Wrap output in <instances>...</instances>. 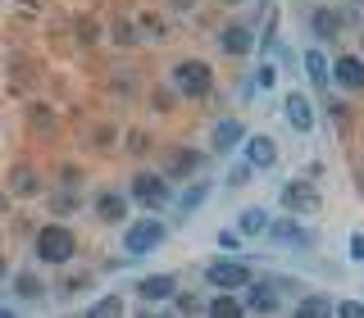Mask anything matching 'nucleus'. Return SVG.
Returning a JSON list of instances; mask_svg holds the SVG:
<instances>
[{
	"label": "nucleus",
	"instance_id": "nucleus-2",
	"mask_svg": "<svg viewBox=\"0 0 364 318\" xmlns=\"http://www.w3.org/2000/svg\"><path fill=\"white\" fill-rule=\"evenodd\" d=\"M32 259L46 268H68L77 259V232L68 223H46L32 236Z\"/></svg>",
	"mask_w": 364,
	"mask_h": 318
},
{
	"label": "nucleus",
	"instance_id": "nucleus-10",
	"mask_svg": "<svg viewBox=\"0 0 364 318\" xmlns=\"http://www.w3.org/2000/svg\"><path fill=\"white\" fill-rule=\"evenodd\" d=\"M132 209L136 204L128 200V187H100L96 196H91V214H96V223H105V227H128L132 223Z\"/></svg>",
	"mask_w": 364,
	"mask_h": 318
},
{
	"label": "nucleus",
	"instance_id": "nucleus-28",
	"mask_svg": "<svg viewBox=\"0 0 364 318\" xmlns=\"http://www.w3.org/2000/svg\"><path fill=\"white\" fill-rule=\"evenodd\" d=\"M96 287V278H91V273H68V278L60 282V291L68 295V300H73V295H82V291H91Z\"/></svg>",
	"mask_w": 364,
	"mask_h": 318
},
{
	"label": "nucleus",
	"instance_id": "nucleus-37",
	"mask_svg": "<svg viewBox=\"0 0 364 318\" xmlns=\"http://www.w3.org/2000/svg\"><path fill=\"white\" fill-rule=\"evenodd\" d=\"M9 209H14V196H9V191H5V182H0V219H5Z\"/></svg>",
	"mask_w": 364,
	"mask_h": 318
},
{
	"label": "nucleus",
	"instance_id": "nucleus-12",
	"mask_svg": "<svg viewBox=\"0 0 364 318\" xmlns=\"http://www.w3.org/2000/svg\"><path fill=\"white\" fill-rule=\"evenodd\" d=\"M5 191L14 200H37L46 196V177H41V168L32 164V159H18V164H9V173H5Z\"/></svg>",
	"mask_w": 364,
	"mask_h": 318
},
{
	"label": "nucleus",
	"instance_id": "nucleus-35",
	"mask_svg": "<svg viewBox=\"0 0 364 318\" xmlns=\"http://www.w3.org/2000/svg\"><path fill=\"white\" fill-rule=\"evenodd\" d=\"M323 109H328V114H333V119H337V123H341V119H346V114H350V109H346V105H341V100H333V96H328V100H323Z\"/></svg>",
	"mask_w": 364,
	"mask_h": 318
},
{
	"label": "nucleus",
	"instance_id": "nucleus-18",
	"mask_svg": "<svg viewBox=\"0 0 364 318\" xmlns=\"http://www.w3.org/2000/svg\"><path fill=\"white\" fill-rule=\"evenodd\" d=\"M333 87L341 91V96H360L364 91V60L355 50L333 55Z\"/></svg>",
	"mask_w": 364,
	"mask_h": 318
},
{
	"label": "nucleus",
	"instance_id": "nucleus-26",
	"mask_svg": "<svg viewBox=\"0 0 364 318\" xmlns=\"http://www.w3.org/2000/svg\"><path fill=\"white\" fill-rule=\"evenodd\" d=\"M82 318H128V300H123L119 291L96 295V300L87 305V314H82Z\"/></svg>",
	"mask_w": 364,
	"mask_h": 318
},
{
	"label": "nucleus",
	"instance_id": "nucleus-4",
	"mask_svg": "<svg viewBox=\"0 0 364 318\" xmlns=\"http://www.w3.org/2000/svg\"><path fill=\"white\" fill-rule=\"evenodd\" d=\"M168 87H173L182 100H205V96H214L219 77H214V64L210 60L187 55V60H178L173 68H168Z\"/></svg>",
	"mask_w": 364,
	"mask_h": 318
},
{
	"label": "nucleus",
	"instance_id": "nucleus-3",
	"mask_svg": "<svg viewBox=\"0 0 364 318\" xmlns=\"http://www.w3.org/2000/svg\"><path fill=\"white\" fill-rule=\"evenodd\" d=\"M128 200L141 214H164V209H173L178 191H173V182L159 173V168H136V173L128 177Z\"/></svg>",
	"mask_w": 364,
	"mask_h": 318
},
{
	"label": "nucleus",
	"instance_id": "nucleus-38",
	"mask_svg": "<svg viewBox=\"0 0 364 318\" xmlns=\"http://www.w3.org/2000/svg\"><path fill=\"white\" fill-rule=\"evenodd\" d=\"M9 278H14V268H9V259L0 255V282H9Z\"/></svg>",
	"mask_w": 364,
	"mask_h": 318
},
{
	"label": "nucleus",
	"instance_id": "nucleus-39",
	"mask_svg": "<svg viewBox=\"0 0 364 318\" xmlns=\"http://www.w3.org/2000/svg\"><path fill=\"white\" fill-rule=\"evenodd\" d=\"M0 318H23V314L14 309V305H0Z\"/></svg>",
	"mask_w": 364,
	"mask_h": 318
},
{
	"label": "nucleus",
	"instance_id": "nucleus-5",
	"mask_svg": "<svg viewBox=\"0 0 364 318\" xmlns=\"http://www.w3.org/2000/svg\"><path fill=\"white\" fill-rule=\"evenodd\" d=\"M200 278H205V287H210L214 295H242L250 282H255V268L246 264V259H237V255H214L210 264L200 268Z\"/></svg>",
	"mask_w": 364,
	"mask_h": 318
},
{
	"label": "nucleus",
	"instance_id": "nucleus-1",
	"mask_svg": "<svg viewBox=\"0 0 364 318\" xmlns=\"http://www.w3.org/2000/svg\"><path fill=\"white\" fill-rule=\"evenodd\" d=\"M305 28H310V37L323 45H337L346 32H360L364 28V9H350V5H314L310 18H305Z\"/></svg>",
	"mask_w": 364,
	"mask_h": 318
},
{
	"label": "nucleus",
	"instance_id": "nucleus-29",
	"mask_svg": "<svg viewBox=\"0 0 364 318\" xmlns=\"http://www.w3.org/2000/svg\"><path fill=\"white\" fill-rule=\"evenodd\" d=\"M250 177H255V168H250V164H232V168H228V177H223V191H242Z\"/></svg>",
	"mask_w": 364,
	"mask_h": 318
},
{
	"label": "nucleus",
	"instance_id": "nucleus-45",
	"mask_svg": "<svg viewBox=\"0 0 364 318\" xmlns=\"http://www.w3.org/2000/svg\"><path fill=\"white\" fill-rule=\"evenodd\" d=\"M219 5H242V0H219Z\"/></svg>",
	"mask_w": 364,
	"mask_h": 318
},
{
	"label": "nucleus",
	"instance_id": "nucleus-40",
	"mask_svg": "<svg viewBox=\"0 0 364 318\" xmlns=\"http://www.w3.org/2000/svg\"><path fill=\"white\" fill-rule=\"evenodd\" d=\"M155 314H159V309H151V305H141V309H136L132 318H155Z\"/></svg>",
	"mask_w": 364,
	"mask_h": 318
},
{
	"label": "nucleus",
	"instance_id": "nucleus-11",
	"mask_svg": "<svg viewBox=\"0 0 364 318\" xmlns=\"http://www.w3.org/2000/svg\"><path fill=\"white\" fill-rule=\"evenodd\" d=\"M264 241L278 246V250H296V255H305V250H314V232L301 219H291V214H278V219L269 223V236H264Z\"/></svg>",
	"mask_w": 364,
	"mask_h": 318
},
{
	"label": "nucleus",
	"instance_id": "nucleus-27",
	"mask_svg": "<svg viewBox=\"0 0 364 318\" xmlns=\"http://www.w3.org/2000/svg\"><path fill=\"white\" fill-rule=\"evenodd\" d=\"M273 87H278V64L264 55V60L255 64V91H273Z\"/></svg>",
	"mask_w": 364,
	"mask_h": 318
},
{
	"label": "nucleus",
	"instance_id": "nucleus-36",
	"mask_svg": "<svg viewBox=\"0 0 364 318\" xmlns=\"http://www.w3.org/2000/svg\"><path fill=\"white\" fill-rule=\"evenodd\" d=\"M164 5H168V9H173V14H191V9H196V5H200V0H164Z\"/></svg>",
	"mask_w": 364,
	"mask_h": 318
},
{
	"label": "nucleus",
	"instance_id": "nucleus-20",
	"mask_svg": "<svg viewBox=\"0 0 364 318\" xmlns=\"http://www.w3.org/2000/svg\"><path fill=\"white\" fill-rule=\"evenodd\" d=\"M269 223H273V214L264 204H246V209L237 214V236H242V241H264Z\"/></svg>",
	"mask_w": 364,
	"mask_h": 318
},
{
	"label": "nucleus",
	"instance_id": "nucleus-16",
	"mask_svg": "<svg viewBox=\"0 0 364 318\" xmlns=\"http://www.w3.org/2000/svg\"><path fill=\"white\" fill-rule=\"evenodd\" d=\"M255 45L259 32L250 23H223L219 28V55H228V60H246V55H255Z\"/></svg>",
	"mask_w": 364,
	"mask_h": 318
},
{
	"label": "nucleus",
	"instance_id": "nucleus-24",
	"mask_svg": "<svg viewBox=\"0 0 364 318\" xmlns=\"http://www.w3.org/2000/svg\"><path fill=\"white\" fill-rule=\"evenodd\" d=\"M82 204H91L82 196V187H60V191H50V209H55V223L68 219V214H77Z\"/></svg>",
	"mask_w": 364,
	"mask_h": 318
},
{
	"label": "nucleus",
	"instance_id": "nucleus-13",
	"mask_svg": "<svg viewBox=\"0 0 364 318\" xmlns=\"http://www.w3.org/2000/svg\"><path fill=\"white\" fill-rule=\"evenodd\" d=\"M282 119H287V128L301 132V136H310L318 128V109H314V100L305 96L301 87H291L287 96H282Z\"/></svg>",
	"mask_w": 364,
	"mask_h": 318
},
{
	"label": "nucleus",
	"instance_id": "nucleus-17",
	"mask_svg": "<svg viewBox=\"0 0 364 318\" xmlns=\"http://www.w3.org/2000/svg\"><path fill=\"white\" fill-rule=\"evenodd\" d=\"M242 164H250L255 173H273L278 168V141L269 132H250L242 146Z\"/></svg>",
	"mask_w": 364,
	"mask_h": 318
},
{
	"label": "nucleus",
	"instance_id": "nucleus-32",
	"mask_svg": "<svg viewBox=\"0 0 364 318\" xmlns=\"http://www.w3.org/2000/svg\"><path fill=\"white\" fill-rule=\"evenodd\" d=\"M28 123H32V128H41V132H46V128H50L55 119H50V109H46V105H32V109H28Z\"/></svg>",
	"mask_w": 364,
	"mask_h": 318
},
{
	"label": "nucleus",
	"instance_id": "nucleus-15",
	"mask_svg": "<svg viewBox=\"0 0 364 318\" xmlns=\"http://www.w3.org/2000/svg\"><path fill=\"white\" fill-rule=\"evenodd\" d=\"M246 136H250L246 123L237 119V114H223V119L210 128V150L219 155V159H228V155H237V150L246 146Z\"/></svg>",
	"mask_w": 364,
	"mask_h": 318
},
{
	"label": "nucleus",
	"instance_id": "nucleus-34",
	"mask_svg": "<svg viewBox=\"0 0 364 318\" xmlns=\"http://www.w3.org/2000/svg\"><path fill=\"white\" fill-rule=\"evenodd\" d=\"M237 241H242V236H237V227H223V232L214 236V246H219V250H232Z\"/></svg>",
	"mask_w": 364,
	"mask_h": 318
},
{
	"label": "nucleus",
	"instance_id": "nucleus-43",
	"mask_svg": "<svg viewBox=\"0 0 364 318\" xmlns=\"http://www.w3.org/2000/svg\"><path fill=\"white\" fill-rule=\"evenodd\" d=\"M155 318H182V314H178V309H159Z\"/></svg>",
	"mask_w": 364,
	"mask_h": 318
},
{
	"label": "nucleus",
	"instance_id": "nucleus-42",
	"mask_svg": "<svg viewBox=\"0 0 364 318\" xmlns=\"http://www.w3.org/2000/svg\"><path fill=\"white\" fill-rule=\"evenodd\" d=\"M355 41H360V50H355V55H360V60H364V28L355 32Z\"/></svg>",
	"mask_w": 364,
	"mask_h": 318
},
{
	"label": "nucleus",
	"instance_id": "nucleus-14",
	"mask_svg": "<svg viewBox=\"0 0 364 318\" xmlns=\"http://www.w3.org/2000/svg\"><path fill=\"white\" fill-rule=\"evenodd\" d=\"M132 295L141 305H168V300H178V278L173 273H141V278L132 282Z\"/></svg>",
	"mask_w": 364,
	"mask_h": 318
},
{
	"label": "nucleus",
	"instance_id": "nucleus-6",
	"mask_svg": "<svg viewBox=\"0 0 364 318\" xmlns=\"http://www.w3.org/2000/svg\"><path fill=\"white\" fill-rule=\"evenodd\" d=\"M287 291H301V287L287 278H255L242 291V305H246L250 318H273V314H282V295Z\"/></svg>",
	"mask_w": 364,
	"mask_h": 318
},
{
	"label": "nucleus",
	"instance_id": "nucleus-33",
	"mask_svg": "<svg viewBox=\"0 0 364 318\" xmlns=\"http://www.w3.org/2000/svg\"><path fill=\"white\" fill-rule=\"evenodd\" d=\"M337 318H364V300H337Z\"/></svg>",
	"mask_w": 364,
	"mask_h": 318
},
{
	"label": "nucleus",
	"instance_id": "nucleus-19",
	"mask_svg": "<svg viewBox=\"0 0 364 318\" xmlns=\"http://www.w3.org/2000/svg\"><path fill=\"white\" fill-rule=\"evenodd\" d=\"M301 73L310 77V87H318L323 96L333 91V60H328V50H323V45H310V50L301 55Z\"/></svg>",
	"mask_w": 364,
	"mask_h": 318
},
{
	"label": "nucleus",
	"instance_id": "nucleus-23",
	"mask_svg": "<svg viewBox=\"0 0 364 318\" xmlns=\"http://www.w3.org/2000/svg\"><path fill=\"white\" fill-rule=\"evenodd\" d=\"M291 318H337V300H328V295H318V291H305L301 300L291 305Z\"/></svg>",
	"mask_w": 364,
	"mask_h": 318
},
{
	"label": "nucleus",
	"instance_id": "nucleus-9",
	"mask_svg": "<svg viewBox=\"0 0 364 318\" xmlns=\"http://www.w3.org/2000/svg\"><path fill=\"white\" fill-rule=\"evenodd\" d=\"M278 204H282V214H291V219H305V214L323 209V191H318L310 177H291V182L278 187Z\"/></svg>",
	"mask_w": 364,
	"mask_h": 318
},
{
	"label": "nucleus",
	"instance_id": "nucleus-31",
	"mask_svg": "<svg viewBox=\"0 0 364 318\" xmlns=\"http://www.w3.org/2000/svg\"><path fill=\"white\" fill-rule=\"evenodd\" d=\"M173 309H178L182 318H187V314H205V305H200V300H191V295H187V291H178V300H173Z\"/></svg>",
	"mask_w": 364,
	"mask_h": 318
},
{
	"label": "nucleus",
	"instance_id": "nucleus-25",
	"mask_svg": "<svg viewBox=\"0 0 364 318\" xmlns=\"http://www.w3.org/2000/svg\"><path fill=\"white\" fill-rule=\"evenodd\" d=\"M205 318H250L246 314V305H242V295H210L205 300Z\"/></svg>",
	"mask_w": 364,
	"mask_h": 318
},
{
	"label": "nucleus",
	"instance_id": "nucleus-8",
	"mask_svg": "<svg viewBox=\"0 0 364 318\" xmlns=\"http://www.w3.org/2000/svg\"><path fill=\"white\" fill-rule=\"evenodd\" d=\"M205 164H210V155L196 150V146H168L164 159H159V173L173 182V187H187V182L205 177Z\"/></svg>",
	"mask_w": 364,
	"mask_h": 318
},
{
	"label": "nucleus",
	"instance_id": "nucleus-22",
	"mask_svg": "<svg viewBox=\"0 0 364 318\" xmlns=\"http://www.w3.org/2000/svg\"><path fill=\"white\" fill-rule=\"evenodd\" d=\"M9 291H14L18 300L37 305V300H46V278H41L37 268H18L14 278H9Z\"/></svg>",
	"mask_w": 364,
	"mask_h": 318
},
{
	"label": "nucleus",
	"instance_id": "nucleus-21",
	"mask_svg": "<svg viewBox=\"0 0 364 318\" xmlns=\"http://www.w3.org/2000/svg\"><path fill=\"white\" fill-rule=\"evenodd\" d=\"M210 196H214V182H210V177L187 182V187H182V196L173 200V214H178V219H191V214H196V209H200V204L210 200Z\"/></svg>",
	"mask_w": 364,
	"mask_h": 318
},
{
	"label": "nucleus",
	"instance_id": "nucleus-30",
	"mask_svg": "<svg viewBox=\"0 0 364 318\" xmlns=\"http://www.w3.org/2000/svg\"><path fill=\"white\" fill-rule=\"evenodd\" d=\"M346 255H350V264L364 268V232H350L346 236Z\"/></svg>",
	"mask_w": 364,
	"mask_h": 318
},
{
	"label": "nucleus",
	"instance_id": "nucleus-7",
	"mask_svg": "<svg viewBox=\"0 0 364 318\" xmlns=\"http://www.w3.org/2000/svg\"><path fill=\"white\" fill-rule=\"evenodd\" d=\"M168 241V223L159 219V214H141L136 223L123 227V255L128 259H146V255H155L159 246Z\"/></svg>",
	"mask_w": 364,
	"mask_h": 318
},
{
	"label": "nucleus",
	"instance_id": "nucleus-41",
	"mask_svg": "<svg viewBox=\"0 0 364 318\" xmlns=\"http://www.w3.org/2000/svg\"><path fill=\"white\" fill-rule=\"evenodd\" d=\"M355 187H360V196H364V164H360V173H355Z\"/></svg>",
	"mask_w": 364,
	"mask_h": 318
},
{
	"label": "nucleus",
	"instance_id": "nucleus-44",
	"mask_svg": "<svg viewBox=\"0 0 364 318\" xmlns=\"http://www.w3.org/2000/svg\"><path fill=\"white\" fill-rule=\"evenodd\" d=\"M341 5H350V9H364V0H341Z\"/></svg>",
	"mask_w": 364,
	"mask_h": 318
}]
</instances>
